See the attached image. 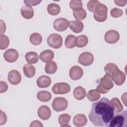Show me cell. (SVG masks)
I'll use <instances>...</instances> for the list:
<instances>
[{
    "label": "cell",
    "mask_w": 127,
    "mask_h": 127,
    "mask_svg": "<svg viewBox=\"0 0 127 127\" xmlns=\"http://www.w3.org/2000/svg\"><path fill=\"white\" fill-rule=\"evenodd\" d=\"M115 110L109 100L103 97L92 104L88 118L96 127H107L115 115Z\"/></svg>",
    "instance_id": "1"
},
{
    "label": "cell",
    "mask_w": 127,
    "mask_h": 127,
    "mask_svg": "<svg viewBox=\"0 0 127 127\" xmlns=\"http://www.w3.org/2000/svg\"><path fill=\"white\" fill-rule=\"evenodd\" d=\"M111 119L107 127H122L127 126V113L125 110L118 113Z\"/></svg>",
    "instance_id": "2"
},
{
    "label": "cell",
    "mask_w": 127,
    "mask_h": 127,
    "mask_svg": "<svg viewBox=\"0 0 127 127\" xmlns=\"http://www.w3.org/2000/svg\"><path fill=\"white\" fill-rule=\"evenodd\" d=\"M114 86L113 81L111 77L105 74L103 77L100 78V84L97 86L96 90L102 94H106Z\"/></svg>",
    "instance_id": "3"
},
{
    "label": "cell",
    "mask_w": 127,
    "mask_h": 127,
    "mask_svg": "<svg viewBox=\"0 0 127 127\" xmlns=\"http://www.w3.org/2000/svg\"><path fill=\"white\" fill-rule=\"evenodd\" d=\"M107 12L108 8L107 6L100 3L96 6L93 14L94 18L98 22H104L107 18Z\"/></svg>",
    "instance_id": "4"
},
{
    "label": "cell",
    "mask_w": 127,
    "mask_h": 127,
    "mask_svg": "<svg viewBox=\"0 0 127 127\" xmlns=\"http://www.w3.org/2000/svg\"><path fill=\"white\" fill-rule=\"evenodd\" d=\"M47 42L50 47L57 49L62 46L63 41V38L60 35L57 33H53L49 36Z\"/></svg>",
    "instance_id": "5"
},
{
    "label": "cell",
    "mask_w": 127,
    "mask_h": 127,
    "mask_svg": "<svg viewBox=\"0 0 127 127\" xmlns=\"http://www.w3.org/2000/svg\"><path fill=\"white\" fill-rule=\"evenodd\" d=\"M68 102L63 97L55 98L52 102V108L56 112H61L66 109Z\"/></svg>",
    "instance_id": "6"
},
{
    "label": "cell",
    "mask_w": 127,
    "mask_h": 127,
    "mask_svg": "<svg viewBox=\"0 0 127 127\" xmlns=\"http://www.w3.org/2000/svg\"><path fill=\"white\" fill-rule=\"evenodd\" d=\"M70 85L65 82H59L55 84L52 87V91L55 94H64L69 92Z\"/></svg>",
    "instance_id": "7"
},
{
    "label": "cell",
    "mask_w": 127,
    "mask_h": 127,
    "mask_svg": "<svg viewBox=\"0 0 127 127\" xmlns=\"http://www.w3.org/2000/svg\"><path fill=\"white\" fill-rule=\"evenodd\" d=\"M94 61V56L90 52H83L81 53L78 59V62L84 66L91 65Z\"/></svg>",
    "instance_id": "8"
},
{
    "label": "cell",
    "mask_w": 127,
    "mask_h": 127,
    "mask_svg": "<svg viewBox=\"0 0 127 127\" xmlns=\"http://www.w3.org/2000/svg\"><path fill=\"white\" fill-rule=\"evenodd\" d=\"M111 77L115 84L119 86L123 84L126 78V74L119 68L115 70L112 73Z\"/></svg>",
    "instance_id": "9"
},
{
    "label": "cell",
    "mask_w": 127,
    "mask_h": 127,
    "mask_svg": "<svg viewBox=\"0 0 127 127\" xmlns=\"http://www.w3.org/2000/svg\"><path fill=\"white\" fill-rule=\"evenodd\" d=\"M69 26V21L64 18H59L53 22L54 29L59 32L66 30Z\"/></svg>",
    "instance_id": "10"
},
{
    "label": "cell",
    "mask_w": 127,
    "mask_h": 127,
    "mask_svg": "<svg viewBox=\"0 0 127 127\" xmlns=\"http://www.w3.org/2000/svg\"><path fill=\"white\" fill-rule=\"evenodd\" d=\"M119 39L120 34L115 30H110L108 31L104 36L105 41L108 44H115L119 41Z\"/></svg>",
    "instance_id": "11"
},
{
    "label": "cell",
    "mask_w": 127,
    "mask_h": 127,
    "mask_svg": "<svg viewBox=\"0 0 127 127\" xmlns=\"http://www.w3.org/2000/svg\"><path fill=\"white\" fill-rule=\"evenodd\" d=\"M7 79L10 83L12 85H17L21 81V76L19 72L15 69L10 70L7 75Z\"/></svg>",
    "instance_id": "12"
},
{
    "label": "cell",
    "mask_w": 127,
    "mask_h": 127,
    "mask_svg": "<svg viewBox=\"0 0 127 127\" xmlns=\"http://www.w3.org/2000/svg\"><path fill=\"white\" fill-rule=\"evenodd\" d=\"M19 56L18 52L14 49L7 50L3 54L4 60L8 63H14L17 61Z\"/></svg>",
    "instance_id": "13"
},
{
    "label": "cell",
    "mask_w": 127,
    "mask_h": 127,
    "mask_svg": "<svg viewBox=\"0 0 127 127\" xmlns=\"http://www.w3.org/2000/svg\"><path fill=\"white\" fill-rule=\"evenodd\" d=\"M83 74V71L82 68L78 65L72 66L69 71V77L73 80H77L80 79Z\"/></svg>",
    "instance_id": "14"
},
{
    "label": "cell",
    "mask_w": 127,
    "mask_h": 127,
    "mask_svg": "<svg viewBox=\"0 0 127 127\" xmlns=\"http://www.w3.org/2000/svg\"><path fill=\"white\" fill-rule=\"evenodd\" d=\"M37 114L41 119L46 121L50 118L51 111L49 107L46 105H42L39 108Z\"/></svg>",
    "instance_id": "15"
},
{
    "label": "cell",
    "mask_w": 127,
    "mask_h": 127,
    "mask_svg": "<svg viewBox=\"0 0 127 127\" xmlns=\"http://www.w3.org/2000/svg\"><path fill=\"white\" fill-rule=\"evenodd\" d=\"M87 123V119L85 115L79 114L75 115L73 119V123L76 127H83Z\"/></svg>",
    "instance_id": "16"
},
{
    "label": "cell",
    "mask_w": 127,
    "mask_h": 127,
    "mask_svg": "<svg viewBox=\"0 0 127 127\" xmlns=\"http://www.w3.org/2000/svg\"><path fill=\"white\" fill-rule=\"evenodd\" d=\"M51 83V78L47 75H42L39 77L37 80V86L41 88L49 87Z\"/></svg>",
    "instance_id": "17"
},
{
    "label": "cell",
    "mask_w": 127,
    "mask_h": 127,
    "mask_svg": "<svg viewBox=\"0 0 127 127\" xmlns=\"http://www.w3.org/2000/svg\"><path fill=\"white\" fill-rule=\"evenodd\" d=\"M69 26L70 30L76 33L82 32L84 27L83 23L78 20H72L69 21Z\"/></svg>",
    "instance_id": "18"
},
{
    "label": "cell",
    "mask_w": 127,
    "mask_h": 127,
    "mask_svg": "<svg viewBox=\"0 0 127 127\" xmlns=\"http://www.w3.org/2000/svg\"><path fill=\"white\" fill-rule=\"evenodd\" d=\"M20 12L22 17L27 19L32 18L34 15V10L33 8L30 6L26 5L21 7Z\"/></svg>",
    "instance_id": "19"
},
{
    "label": "cell",
    "mask_w": 127,
    "mask_h": 127,
    "mask_svg": "<svg viewBox=\"0 0 127 127\" xmlns=\"http://www.w3.org/2000/svg\"><path fill=\"white\" fill-rule=\"evenodd\" d=\"M54 57V53L51 50H46L43 51L40 54V60L44 63H48L53 59Z\"/></svg>",
    "instance_id": "20"
},
{
    "label": "cell",
    "mask_w": 127,
    "mask_h": 127,
    "mask_svg": "<svg viewBox=\"0 0 127 127\" xmlns=\"http://www.w3.org/2000/svg\"><path fill=\"white\" fill-rule=\"evenodd\" d=\"M23 71L24 75L28 78L33 77L36 73L35 67L32 64H25L23 67Z\"/></svg>",
    "instance_id": "21"
},
{
    "label": "cell",
    "mask_w": 127,
    "mask_h": 127,
    "mask_svg": "<svg viewBox=\"0 0 127 127\" xmlns=\"http://www.w3.org/2000/svg\"><path fill=\"white\" fill-rule=\"evenodd\" d=\"M73 94L75 99L77 100H81L85 97L86 93L85 89L80 86H78L74 88Z\"/></svg>",
    "instance_id": "22"
},
{
    "label": "cell",
    "mask_w": 127,
    "mask_h": 127,
    "mask_svg": "<svg viewBox=\"0 0 127 127\" xmlns=\"http://www.w3.org/2000/svg\"><path fill=\"white\" fill-rule=\"evenodd\" d=\"M25 59L28 64H34L38 62L39 56L35 52H29L25 54Z\"/></svg>",
    "instance_id": "23"
},
{
    "label": "cell",
    "mask_w": 127,
    "mask_h": 127,
    "mask_svg": "<svg viewBox=\"0 0 127 127\" xmlns=\"http://www.w3.org/2000/svg\"><path fill=\"white\" fill-rule=\"evenodd\" d=\"M37 99L43 102H47L49 101L51 98L52 95L50 92L47 91H40L37 94Z\"/></svg>",
    "instance_id": "24"
},
{
    "label": "cell",
    "mask_w": 127,
    "mask_h": 127,
    "mask_svg": "<svg viewBox=\"0 0 127 127\" xmlns=\"http://www.w3.org/2000/svg\"><path fill=\"white\" fill-rule=\"evenodd\" d=\"M110 102L113 107L114 108L115 113H118L123 112L124 110L123 106L122 105L121 101L118 98H113Z\"/></svg>",
    "instance_id": "25"
},
{
    "label": "cell",
    "mask_w": 127,
    "mask_h": 127,
    "mask_svg": "<svg viewBox=\"0 0 127 127\" xmlns=\"http://www.w3.org/2000/svg\"><path fill=\"white\" fill-rule=\"evenodd\" d=\"M47 11L52 15H57L60 13L61 8L58 4L51 3L47 6Z\"/></svg>",
    "instance_id": "26"
},
{
    "label": "cell",
    "mask_w": 127,
    "mask_h": 127,
    "mask_svg": "<svg viewBox=\"0 0 127 127\" xmlns=\"http://www.w3.org/2000/svg\"><path fill=\"white\" fill-rule=\"evenodd\" d=\"M57 68L58 67L56 63L52 61L47 63L45 67V71L47 73L52 74L56 72Z\"/></svg>",
    "instance_id": "27"
},
{
    "label": "cell",
    "mask_w": 127,
    "mask_h": 127,
    "mask_svg": "<svg viewBox=\"0 0 127 127\" xmlns=\"http://www.w3.org/2000/svg\"><path fill=\"white\" fill-rule=\"evenodd\" d=\"M73 15L75 19L80 21L84 19L87 16L85 10L82 8L73 11Z\"/></svg>",
    "instance_id": "28"
},
{
    "label": "cell",
    "mask_w": 127,
    "mask_h": 127,
    "mask_svg": "<svg viewBox=\"0 0 127 127\" xmlns=\"http://www.w3.org/2000/svg\"><path fill=\"white\" fill-rule=\"evenodd\" d=\"M76 37L73 35H68L64 42L65 46L66 48L68 49H72L76 46Z\"/></svg>",
    "instance_id": "29"
},
{
    "label": "cell",
    "mask_w": 127,
    "mask_h": 127,
    "mask_svg": "<svg viewBox=\"0 0 127 127\" xmlns=\"http://www.w3.org/2000/svg\"><path fill=\"white\" fill-rule=\"evenodd\" d=\"M29 40L30 43L33 45H39L42 42V37L38 33H33L30 36Z\"/></svg>",
    "instance_id": "30"
},
{
    "label": "cell",
    "mask_w": 127,
    "mask_h": 127,
    "mask_svg": "<svg viewBox=\"0 0 127 127\" xmlns=\"http://www.w3.org/2000/svg\"><path fill=\"white\" fill-rule=\"evenodd\" d=\"M88 43V39L86 35H81L76 37V46L78 48H82L86 46Z\"/></svg>",
    "instance_id": "31"
},
{
    "label": "cell",
    "mask_w": 127,
    "mask_h": 127,
    "mask_svg": "<svg viewBox=\"0 0 127 127\" xmlns=\"http://www.w3.org/2000/svg\"><path fill=\"white\" fill-rule=\"evenodd\" d=\"M70 119V116L67 114H63L60 115L58 118V122L61 127H67Z\"/></svg>",
    "instance_id": "32"
},
{
    "label": "cell",
    "mask_w": 127,
    "mask_h": 127,
    "mask_svg": "<svg viewBox=\"0 0 127 127\" xmlns=\"http://www.w3.org/2000/svg\"><path fill=\"white\" fill-rule=\"evenodd\" d=\"M100 93L96 89L90 90L87 93V97L91 102H94L99 100L100 98Z\"/></svg>",
    "instance_id": "33"
},
{
    "label": "cell",
    "mask_w": 127,
    "mask_h": 127,
    "mask_svg": "<svg viewBox=\"0 0 127 127\" xmlns=\"http://www.w3.org/2000/svg\"><path fill=\"white\" fill-rule=\"evenodd\" d=\"M119 68L118 66L114 63H108L104 67V70L106 74L111 76L112 73L117 69Z\"/></svg>",
    "instance_id": "34"
},
{
    "label": "cell",
    "mask_w": 127,
    "mask_h": 127,
    "mask_svg": "<svg viewBox=\"0 0 127 127\" xmlns=\"http://www.w3.org/2000/svg\"><path fill=\"white\" fill-rule=\"evenodd\" d=\"M9 40L8 37L3 34L0 36V50H4L9 46Z\"/></svg>",
    "instance_id": "35"
},
{
    "label": "cell",
    "mask_w": 127,
    "mask_h": 127,
    "mask_svg": "<svg viewBox=\"0 0 127 127\" xmlns=\"http://www.w3.org/2000/svg\"><path fill=\"white\" fill-rule=\"evenodd\" d=\"M69 6L71 9L75 10L82 7V2L81 0H71L69 2Z\"/></svg>",
    "instance_id": "36"
},
{
    "label": "cell",
    "mask_w": 127,
    "mask_h": 127,
    "mask_svg": "<svg viewBox=\"0 0 127 127\" xmlns=\"http://www.w3.org/2000/svg\"><path fill=\"white\" fill-rule=\"evenodd\" d=\"M100 2L98 0H89L87 4V7L88 9L91 12H94L96 6L100 3Z\"/></svg>",
    "instance_id": "37"
},
{
    "label": "cell",
    "mask_w": 127,
    "mask_h": 127,
    "mask_svg": "<svg viewBox=\"0 0 127 127\" xmlns=\"http://www.w3.org/2000/svg\"><path fill=\"white\" fill-rule=\"evenodd\" d=\"M111 15L114 18H118L121 17L123 14V10L119 8H114L111 9L110 11Z\"/></svg>",
    "instance_id": "38"
},
{
    "label": "cell",
    "mask_w": 127,
    "mask_h": 127,
    "mask_svg": "<svg viewBox=\"0 0 127 127\" xmlns=\"http://www.w3.org/2000/svg\"><path fill=\"white\" fill-rule=\"evenodd\" d=\"M41 2V0H24V3L26 5L28 6H35L39 4Z\"/></svg>",
    "instance_id": "39"
},
{
    "label": "cell",
    "mask_w": 127,
    "mask_h": 127,
    "mask_svg": "<svg viewBox=\"0 0 127 127\" xmlns=\"http://www.w3.org/2000/svg\"><path fill=\"white\" fill-rule=\"evenodd\" d=\"M7 121V117L4 112L2 111H0V125H3L6 123Z\"/></svg>",
    "instance_id": "40"
},
{
    "label": "cell",
    "mask_w": 127,
    "mask_h": 127,
    "mask_svg": "<svg viewBox=\"0 0 127 127\" xmlns=\"http://www.w3.org/2000/svg\"><path fill=\"white\" fill-rule=\"evenodd\" d=\"M0 93H2L3 92H5L6 91V90L8 89V86L6 82L3 81H0Z\"/></svg>",
    "instance_id": "41"
},
{
    "label": "cell",
    "mask_w": 127,
    "mask_h": 127,
    "mask_svg": "<svg viewBox=\"0 0 127 127\" xmlns=\"http://www.w3.org/2000/svg\"><path fill=\"white\" fill-rule=\"evenodd\" d=\"M127 1L126 0H115V4L120 6H124L126 5Z\"/></svg>",
    "instance_id": "42"
},
{
    "label": "cell",
    "mask_w": 127,
    "mask_h": 127,
    "mask_svg": "<svg viewBox=\"0 0 127 127\" xmlns=\"http://www.w3.org/2000/svg\"><path fill=\"white\" fill-rule=\"evenodd\" d=\"M43 127V125L41 122L36 120L32 122L30 125V127Z\"/></svg>",
    "instance_id": "43"
},
{
    "label": "cell",
    "mask_w": 127,
    "mask_h": 127,
    "mask_svg": "<svg viewBox=\"0 0 127 127\" xmlns=\"http://www.w3.org/2000/svg\"><path fill=\"white\" fill-rule=\"evenodd\" d=\"M0 34H2L4 33L6 30V26L5 24V23L2 20H0Z\"/></svg>",
    "instance_id": "44"
}]
</instances>
